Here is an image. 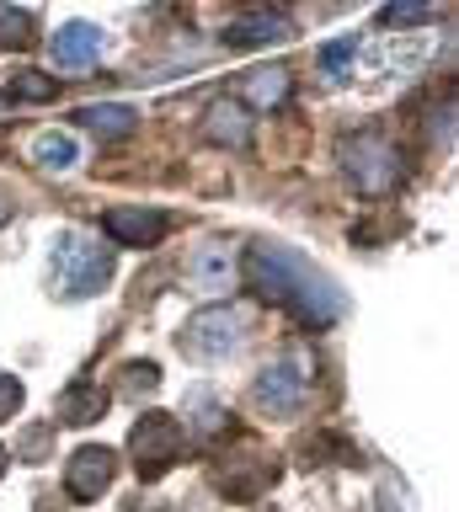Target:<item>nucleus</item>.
Segmentation results:
<instances>
[{
  "instance_id": "20e7f679",
  "label": "nucleus",
  "mask_w": 459,
  "mask_h": 512,
  "mask_svg": "<svg viewBox=\"0 0 459 512\" xmlns=\"http://www.w3.org/2000/svg\"><path fill=\"white\" fill-rule=\"evenodd\" d=\"M102 48L107 43H102L97 22H65L49 43V59H54V70H65V75H86L102 64Z\"/></svg>"
},
{
  "instance_id": "9d476101",
  "label": "nucleus",
  "mask_w": 459,
  "mask_h": 512,
  "mask_svg": "<svg viewBox=\"0 0 459 512\" xmlns=\"http://www.w3.org/2000/svg\"><path fill=\"white\" fill-rule=\"evenodd\" d=\"M283 38H289V22H283L278 11H251L241 22H230V32H225L230 48H273Z\"/></svg>"
},
{
  "instance_id": "f8f14e48",
  "label": "nucleus",
  "mask_w": 459,
  "mask_h": 512,
  "mask_svg": "<svg viewBox=\"0 0 459 512\" xmlns=\"http://www.w3.org/2000/svg\"><path fill=\"white\" fill-rule=\"evenodd\" d=\"M241 91H246L251 107H278L283 96H289V70H283V64H262V70L246 75Z\"/></svg>"
},
{
  "instance_id": "f3484780",
  "label": "nucleus",
  "mask_w": 459,
  "mask_h": 512,
  "mask_svg": "<svg viewBox=\"0 0 459 512\" xmlns=\"http://www.w3.org/2000/svg\"><path fill=\"white\" fill-rule=\"evenodd\" d=\"M11 86H17L11 96H27V102H49V96H54L49 75H17V80H11Z\"/></svg>"
},
{
  "instance_id": "6e6552de",
  "label": "nucleus",
  "mask_w": 459,
  "mask_h": 512,
  "mask_svg": "<svg viewBox=\"0 0 459 512\" xmlns=\"http://www.w3.org/2000/svg\"><path fill=\"white\" fill-rule=\"evenodd\" d=\"M182 432L171 416H145V422L134 427V459L145 464V470H155V464H166L171 454H177Z\"/></svg>"
},
{
  "instance_id": "412c9836",
  "label": "nucleus",
  "mask_w": 459,
  "mask_h": 512,
  "mask_svg": "<svg viewBox=\"0 0 459 512\" xmlns=\"http://www.w3.org/2000/svg\"><path fill=\"white\" fill-rule=\"evenodd\" d=\"M0 464H6V448H0Z\"/></svg>"
},
{
  "instance_id": "423d86ee",
  "label": "nucleus",
  "mask_w": 459,
  "mask_h": 512,
  "mask_svg": "<svg viewBox=\"0 0 459 512\" xmlns=\"http://www.w3.org/2000/svg\"><path fill=\"white\" fill-rule=\"evenodd\" d=\"M299 400H305V358L267 363L257 379V406L267 416H283V411H299Z\"/></svg>"
},
{
  "instance_id": "ddd939ff",
  "label": "nucleus",
  "mask_w": 459,
  "mask_h": 512,
  "mask_svg": "<svg viewBox=\"0 0 459 512\" xmlns=\"http://www.w3.org/2000/svg\"><path fill=\"white\" fill-rule=\"evenodd\" d=\"M203 128H209L214 144H241L246 128H251V118L241 112V102H214L209 112H203Z\"/></svg>"
},
{
  "instance_id": "6ab92c4d",
  "label": "nucleus",
  "mask_w": 459,
  "mask_h": 512,
  "mask_svg": "<svg viewBox=\"0 0 459 512\" xmlns=\"http://www.w3.org/2000/svg\"><path fill=\"white\" fill-rule=\"evenodd\" d=\"M449 123H454V112H449V107H443V112H438V118H433V139H438V144H449Z\"/></svg>"
},
{
  "instance_id": "aec40b11",
  "label": "nucleus",
  "mask_w": 459,
  "mask_h": 512,
  "mask_svg": "<svg viewBox=\"0 0 459 512\" xmlns=\"http://www.w3.org/2000/svg\"><path fill=\"white\" fill-rule=\"evenodd\" d=\"M417 16H427V6H395L390 22H417Z\"/></svg>"
},
{
  "instance_id": "9b49d317",
  "label": "nucleus",
  "mask_w": 459,
  "mask_h": 512,
  "mask_svg": "<svg viewBox=\"0 0 459 512\" xmlns=\"http://www.w3.org/2000/svg\"><path fill=\"white\" fill-rule=\"evenodd\" d=\"M166 219L150 214V208H113L107 214V235L123 240V246H150V240H161Z\"/></svg>"
},
{
  "instance_id": "f257e3e1",
  "label": "nucleus",
  "mask_w": 459,
  "mask_h": 512,
  "mask_svg": "<svg viewBox=\"0 0 459 512\" xmlns=\"http://www.w3.org/2000/svg\"><path fill=\"white\" fill-rule=\"evenodd\" d=\"M246 272H251V288H257L262 299L294 310L299 320H310V326H331V320L342 315V288L289 246H267V240H257L251 256H246Z\"/></svg>"
},
{
  "instance_id": "7ed1b4c3",
  "label": "nucleus",
  "mask_w": 459,
  "mask_h": 512,
  "mask_svg": "<svg viewBox=\"0 0 459 512\" xmlns=\"http://www.w3.org/2000/svg\"><path fill=\"white\" fill-rule=\"evenodd\" d=\"M342 166L353 171V187L385 192V187H395V176H401V155H395L379 134H358V139H347Z\"/></svg>"
},
{
  "instance_id": "2eb2a0df",
  "label": "nucleus",
  "mask_w": 459,
  "mask_h": 512,
  "mask_svg": "<svg viewBox=\"0 0 459 512\" xmlns=\"http://www.w3.org/2000/svg\"><path fill=\"white\" fill-rule=\"evenodd\" d=\"M81 128H97V134H129V128H134V107H86Z\"/></svg>"
},
{
  "instance_id": "dca6fc26",
  "label": "nucleus",
  "mask_w": 459,
  "mask_h": 512,
  "mask_svg": "<svg viewBox=\"0 0 459 512\" xmlns=\"http://www.w3.org/2000/svg\"><path fill=\"white\" fill-rule=\"evenodd\" d=\"M353 59H358V38H337V43H326V48H321V75H326V80H347Z\"/></svg>"
},
{
  "instance_id": "f03ea898",
  "label": "nucleus",
  "mask_w": 459,
  "mask_h": 512,
  "mask_svg": "<svg viewBox=\"0 0 459 512\" xmlns=\"http://www.w3.org/2000/svg\"><path fill=\"white\" fill-rule=\"evenodd\" d=\"M59 288H65L70 299H86V294H102L107 283H113V251L97 246V240L86 235H65L59 240Z\"/></svg>"
},
{
  "instance_id": "39448f33",
  "label": "nucleus",
  "mask_w": 459,
  "mask_h": 512,
  "mask_svg": "<svg viewBox=\"0 0 459 512\" xmlns=\"http://www.w3.org/2000/svg\"><path fill=\"white\" fill-rule=\"evenodd\" d=\"M235 342H241V315L235 310H203L193 326H187V352L203 363H225Z\"/></svg>"
},
{
  "instance_id": "0eeeda50",
  "label": "nucleus",
  "mask_w": 459,
  "mask_h": 512,
  "mask_svg": "<svg viewBox=\"0 0 459 512\" xmlns=\"http://www.w3.org/2000/svg\"><path fill=\"white\" fill-rule=\"evenodd\" d=\"M187 283L198 288V294H230V283H235V256L219 246V240H203V246H193V256H187Z\"/></svg>"
},
{
  "instance_id": "4468645a",
  "label": "nucleus",
  "mask_w": 459,
  "mask_h": 512,
  "mask_svg": "<svg viewBox=\"0 0 459 512\" xmlns=\"http://www.w3.org/2000/svg\"><path fill=\"white\" fill-rule=\"evenodd\" d=\"M33 160L43 171H70L75 160H81V144H75L70 134H38L33 139Z\"/></svg>"
},
{
  "instance_id": "1a4fd4ad",
  "label": "nucleus",
  "mask_w": 459,
  "mask_h": 512,
  "mask_svg": "<svg viewBox=\"0 0 459 512\" xmlns=\"http://www.w3.org/2000/svg\"><path fill=\"white\" fill-rule=\"evenodd\" d=\"M113 470H118L113 448H81V454L70 459V491L81 496V502H91V496H102V491H107Z\"/></svg>"
},
{
  "instance_id": "a211bd4d",
  "label": "nucleus",
  "mask_w": 459,
  "mask_h": 512,
  "mask_svg": "<svg viewBox=\"0 0 459 512\" xmlns=\"http://www.w3.org/2000/svg\"><path fill=\"white\" fill-rule=\"evenodd\" d=\"M17 406H22V384L11 379V374H0V422H6Z\"/></svg>"
}]
</instances>
